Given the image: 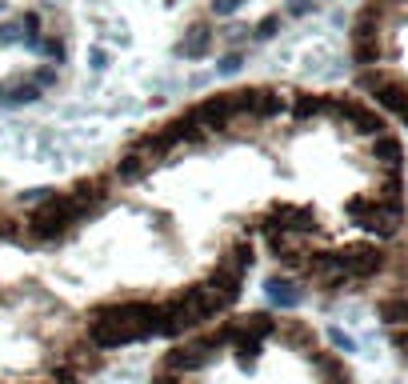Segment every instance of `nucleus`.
I'll return each instance as SVG.
<instances>
[{
    "instance_id": "nucleus-1",
    "label": "nucleus",
    "mask_w": 408,
    "mask_h": 384,
    "mask_svg": "<svg viewBox=\"0 0 408 384\" xmlns=\"http://www.w3.org/2000/svg\"><path fill=\"white\" fill-rule=\"evenodd\" d=\"M16 209L20 240L109 360L240 312L264 261L233 192L168 116L97 173L16 192Z\"/></svg>"
},
{
    "instance_id": "nucleus-2",
    "label": "nucleus",
    "mask_w": 408,
    "mask_h": 384,
    "mask_svg": "<svg viewBox=\"0 0 408 384\" xmlns=\"http://www.w3.org/2000/svg\"><path fill=\"white\" fill-rule=\"evenodd\" d=\"M149 384H364L328 333L292 309H240L164 345Z\"/></svg>"
},
{
    "instance_id": "nucleus-3",
    "label": "nucleus",
    "mask_w": 408,
    "mask_h": 384,
    "mask_svg": "<svg viewBox=\"0 0 408 384\" xmlns=\"http://www.w3.org/2000/svg\"><path fill=\"white\" fill-rule=\"evenodd\" d=\"M348 73L396 132H408V0H364L348 20Z\"/></svg>"
},
{
    "instance_id": "nucleus-4",
    "label": "nucleus",
    "mask_w": 408,
    "mask_h": 384,
    "mask_svg": "<svg viewBox=\"0 0 408 384\" xmlns=\"http://www.w3.org/2000/svg\"><path fill=\"white\" fill-rule=\"evenodd\" d=\"M369 309L381 324L384 340L392 345V352L408 368V224L396 236L376 285L369 288Z\"/></svg>"
}]
</instances>
